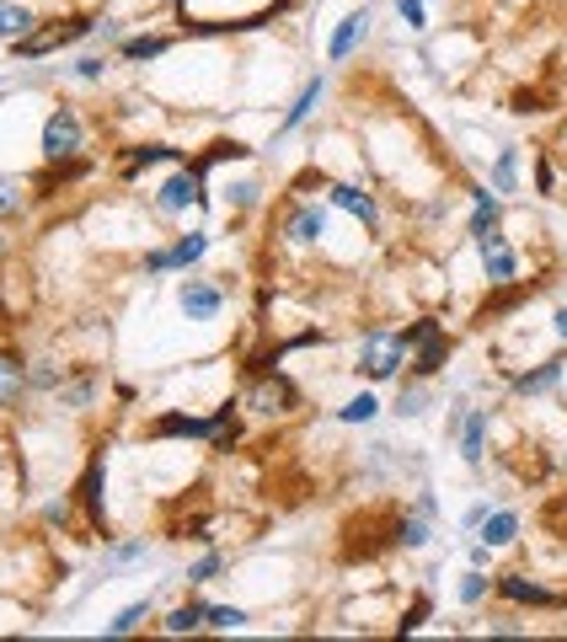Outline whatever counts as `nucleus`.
<instances>
[{
	"label": "nucleus",
	"instance_id": "obj_20",
	"mask_svg": "<svg viewBox=\"0 0 567 642\" xmlns=\"http://www.w3.org/2000/svg\"><path fill=\"white\" fill-rule=\"evenodd\" d=\"M492 225H503V193L477 188V193H471V236H482Z\"/></svg>",
	"mask_w": 567,
	"mask_h": 642
},
{
	"label": "nucleus",
	"instance_id": "obj_5",
	"mask_svg": "<svg viewBox=\"0 0 567 642\" xmlns=\"http://www.w3.org/2000/svg\"><path fill=\"white\" fill-rule=\"evenodd\" d=\"M177 311L188 321H214L225 311V289L209 279H182L177 284Z\"/></svg>",
	"mask_w": 567,
	"mask_h": 642
},
{
	"label": "nucleus",
	"instance_id": "obj_29",
	"mask_svg": "<svg viewBox=\"0 0 567 642\" xmlns=\"http://www.w3.org/2000/svg\"><path fill=\"white\" fill-rule=\"evenodd\" d=\"M391 412H397V418H423V412H429V386H423V380H418V386H407Z\"/></svg>",
	"mask_w": 567,
	"mask_h": 642
},
{
	"label": "nucleus",
	"instance_id": "obj_1",
	"mask_svg": "<svg viewBox=\"0 0 567 642\" xmlns=\"http://www.w3.org/2000/svg\"><path fill=\"white\" fill-rule=\"evenodd\" d=\"M402 364H407V332H386V326L365 332V343H359V375L365 380H391V375H402Z\"/></svg>",
	"mask_w": 567,
	"mask_h": 642
},
{
	"label": "nucleus",
	"instance_id": "obj_17",
	"mask_svg": "<svg viewBox=\"0 0 567 642\" xmlns=\"http://www.w3.org/2000/svg\"><path fill=\"white\" fill-rule=\"evenodd\" d=\"M520 524H525L520 509H492V514L477 524V541H487L492 552H498V546H514V541H520Z\"/></svg>",
	"mask_w": 567,
	"mask_h": 642
},
{
	"label": "nucleus",
	"instance_id": "obj_25",
	"mask_svg": "<svg viewBox=\"0 0 567 642\" xmlns=\"http://www.w3.org/2000/svg\"><path fill=\"white\" fill-rule=\"evenodd\" d=\"M27 391V375H22V364L16 359H0V412L5 407H16V397Z\"/></svg>",
	"mask_w": 567,
	"mask_h": 642
},
{
	"label": "nucleus",
	"instance_id": "obj_8",
	"mask_svg": "<svg viewBox=\"0 0 567 642\" xmlns=\"http://www.w3.org/2000/svg\"><path fill=\"white\" fill-rule=\"evenodd\" d=\"M203 252H209V236H203V231H188V236H177L171 246H162V252H145V274H166V268H193Z\"/></svg>",
	"mask_w": 567,
	"mask_h": 642
},
{
	"label": "nucleus",
	"instance_id": "obj_14",
	"mask_svg": "<svg viewBox=\"0 0 567 642\" xmlns=\"http://www.w3.org/2000/svg\"><path fill=\"white\" fill-rule=\"evenodd\" d=\"M326 199L337 203V209H348L354 220H365L369 231L380 225V203L369 199V193H365V188H359V182H332V188H326Z\"/></svg>",
	"mask_w": 567,
	"mask_h": 642
},
{
	"label": "nucleus",
	"instance_id": "obj_10",
	"mask_svg": "<svg viewBox=\"0 0 567 642\" xmlns=\"http://www.w3.org/2000/svg\"><path fill=\"white\" fill-rule=\"evenodd\" d=\"M246 407H252L257 418H284V412L294 407V386H289V375H263V380L252 386Z\"/></svg>",
	"mask_w": 567,
	"mask_h": 642
},
{
	"label": "nucleus",
	"instance_id": "obj_24",
	"mask_svg": "<svg viewBox=\"0 0 567 642\" xmlns=\"http://www.w3.org/2000/svg\"><path fill=\"white\" fill-rule=\"evenodd\" d=\"M81 498H86V514H91V524L102 530V524H108V514H102V461H91V466H86Z\"/></svg>",
	"mask_w": 567,
	"mask_h": 642
},
{
	"label": "nucleus",
	"instance_id": "obj_27",
	"mask_svg": "<svg viewBox=\"0 0 567 642\" xmlns=\"http://www.w3.org/2000/svg\"><path fill=\"white\" fill-rule=\"evenodd\" d=\"M203 627L209 632H236V627H246V610L242 605H209L203 610Z\"/></svg>",
	"mask_w": 567,
	"mask_h": 642
},
{
	"label": "nucleus",
	"instance_id": "obj_43",
	"mask_svg": "<svg viewBox=\"0 0 567 642\" xmlns=\"http://www.w3.org/2000/svg\"><path fill=\"white\" fill-rule=\"evenodd\" d=\"M552 332H557V337L567 343V306H557V317H552Z\"/></svg>",
	"mask_w": 567,
	"mask_h": 642
},
{
	"label": "nucleus",
	"instance_id": "obj_18",
	"mask_svg": "<svg viewBox=\"0 0 567 642\" xmlns=\"http://www.w3.org/2000/svg\"><path fill=\"white\" fill-rule=\"evenodd\" d=\"M487 188L503 193V199L520 193V145H503V151H498V160L487 166Z\"/></svg>",
	"mask_w": 567,
	"mask_h": 642
},
{
	"label": "nucleus",
	"instance_id": "obj_3",
	"mask_svg": "<svg viewBox=\"0 0 567 642\" xmlns=\"http://www.w3.org/2000/svg\"><path fill=\"white\" fill-rule=\"evenodd\" d=\"M407 348H418V359H412V375H418V380H434V375L445 369V359H449L445 326L423 317L418 326H407Z\"/></svg>",
	"mask_w": 567,
	"mask_h": 642
},
{
	"label": "nucleus",
	"instance_id": "obj_2",
	"mask_svg": "<svg viewBox=\"0 0 567 642\" xmlns=\"http://www.w3.org/2000/svg\"><path fill=\"white\" fill-rule=\"evenodd\" d=\"M38 151L43 160H76L86 151V129L81 119H76V108H54L48 119H43V140H38Z\"/></svg>",
	"mask_w": 567,
	"mask_h": 642
},
{
	"label": "nucleus",
	"instance_id": "obj_37",
	"mask_svg": "<svg viewBox=\"0 0 567 642\" xmlns=\"http://www.w3.org/2000/svg\"><path fill=\"white\" fill-rule=\"evenodd\" d=\"M220 567H225V557H220V552H203V557L188 567V584H209V578H214Z\"/></svg>",
	"mask_w": 567,
	"mask_h": 642
},
{
	"label": "nucleus",
	"instance_id": "obj_34",
	"mask_svg": "<svg viewBox=\"0 0 567 642\" xmlns=\"http://www.w3.org/2000/svg\"><path fill=\"white\" fill-rule=\"evenodd\" d=\"M171 156H177L171 145H140V151H129L123 171H140V166H151V160H171Z\"/></svg>",
	"mask_w": 567,
	"mask_h": 642
},
{
	"label": "nucleus",
	"instance_id": "obj_32",
	"mask_svg": "<svg viewBox=\"0 0 567 642\" xmlns=\"http://www.w3.org/2000/svg\"><path fill=\"white\" fill-rule=\"evenodd\" d=\"M487 589H492V578H487L482 567H471V573L460 578V589H455V595H460V605H482Z\"/></svg>",
	"mask_w": 567,
	"mask_h": 642
},
{
	"label": "nucleus",
	"instance_id": "obj_31",
	"mask_svg": "<svg viewBox=\"0 0 567 642\" xmlns=\"http://www.w3.org/2000/svg\"><path fill=\"white\" fill-rule=\"evenodd\" d=\"M27 386H33V391H59V386H65V369H59L54 359H38L33 364V375H27Z\"/></svg>",
	"mask_w": 567,
	"mask_h": 642
},
{
	"label": "nucleus",
	"instance_id": "obj_33",
	"mask_svg": "<svg viewBox=\"0 0 567 642\" xmlns=\"http://www.w3.org/2000/svg\"><path fill=\"white\" fill-rule=\"evenodd\" d=\"M391 5H397V16L407 22V33H423L429 27V5L423 0H391Z\"/></svg>",
	"mask_w": 567,
	"mask_h": 642
},
{
	"label": "nucleus",
	"instance_id": "obj_21",
	"mask_svg": "<svg viewBox=\"0 0 567 642\" xmlns=\"http://www.w3.org/2000/svg\"><path fill=\"white\" fill-rule=\"evenodd\" d=\"M203 610H209L203 600L177 605V610H171V616L162 621V632H166V638H188V632H203Z\"/></svg>",
	"mask_w": 567,
	"mask_h": 642
},
{
	"label": "nucleus",
	"instance_id": "obj_15",
	"mask_svg": "<svg viewBox=\"0 0 567 642\" xmlns=\"http://www.w3.org/2000/svg\"><path fill=\"white\" fill-rule=\"evenodd\" d=\"M482 279L492 284V289H509V284L520 279V252H514L509 241H498V246L482 252Z\"/></svg>",
	"mask_w": 567,
	"mask_h": 642
},
{
	"label": "nucleus",
	"instance_id": "obj_13",
	"mask_svg": "<svg viewBox=\"0 0 567 642\" xmlns=\"http://www.w3.org/2000/svg\"><path fill=\"white\" fill-rule=\"evenodd\" d=\"M97 22H65V27H48V33H38V38H22L16 43V59H43L48 48H59V43H76L86 38Z\"/></svg>",
	"mask_w": 567,
	"mask_h": 642
},
{
	"label": "nucleus",
	"instance_id": "obj_38",
	"mask_svg": "<svg viewBox=\"0 0 567 642\" xmlns=\"http://www.w3.org/2000/svg\"><path fill=\"white\" fill-rule=\"evenodd\" d=\"M225 193H231V203H236V209H252V203L263 199V188H257V182H231Z\"/></svg>",
	"mask_w": 567,
	"mask_h": 642
},
{
	"label": "nucleus",
	"instance_id": "obj_39",
	"mask_svg": "<svg viewBox=\"0 0 567 642\" xmlns=\"http://www.w3.org/2000/svg\"><path fill=\"white\" fill-rule=\"evenodd\" d=\"M487 514H492V503H487V498H477V503H471V509L460 514V530H471V535H477V524H482Z\"/></svg>",
	"mask_w": 567,
	"mask_h": 642
},
{
	"label": "nucleus",
	"instance_id": "obj_6",
	"mask_svg": "<svg viewBox=\"0 0 567 642\" xmlns=\"http://www.w3.org/2000/svg\"><path fill=\"white\" fill-rule=\"evenodd\" d=\"M434 514H440V498H434V492H418V503H412L402 514V524H397L402 552H423V546L434 541Z\"/></svg>",
	"mask_w": 567,
	"mask_h": 642
},
{
	"label": "nucleus",
	"instance_id": "obj_9",
	"mask_svg": "<svg viewBox=\"0 0 567 642\" xmlns=\"http://www.w3.org/2000/svg\"><path fill=\"white\" fill-rule=\"evenodd\" d=\"M503 600L514 605H535V610H563L567 595H557V589H546V584H535V578H525V573H503L498 584H492Z\"/></svg>",
	"mask_w": 567,
	"mask_h": 642
},
{
	"label": "nucleus",
	"instance_id": "obj_4",
	"mask_svg": "<svg viewBox=\"0 0 567 642\" xmlns=\"http://www.w3.org/2000/svg\"><path fill=\"white\" fill-rule=\"evenodd\" d=\"M193 203H203V171L199 166L171 171L162 188H156V214H188Z\"/></svg>",
	"mask_w": 567,
	"mask_h": 642
},
{
	"label": "nucleus",
	"instance_id": "obj_30",
	"mask_svg": "<svg viewBox=\"0 0 567 642\" xmlns=\"http://www.w3.org/2000/svg\"><path fill=\"white\" fill-rule=\"evenodd\" d=\"M166 48H171V38H123V59H162Z\"/></svg>",
	"mask_w": 567,
	"mask_h": 642
},
{
	"label": "nucleus",
	"instance_id": "obj_36",
	"mask_svg": "<svg viewBox=\"0 0 567 642\" xmlns=\"http://www.w3.org/2000/svg\"><path fill=\"white\" fill-rule=\"evenodd\" d=\"M70 76L91 86V80H102V76H108V59H102V54H86V59H76V65H70Z\"/></svg>",
	"mask_w": 567,
	"mask_h": 642
},
{
	"label": "nucleus",
	"instance_id": "obj_26",
	"mask_svg": "<svg viewBox=\"0 0 567 642\" xmlns=\"http://www.w3.org/2000/svg\"><path fill=\"white\" fill-rule=\"evenodd\" d=\"M375 412H380V397H375V391H359V397H348L337 407V423H375Z\"/></svg>",
	"mask_w": 567,
	"mask_h": 642
},
{
	"label": "nucleus",
	"instance_id": "obj_23",
	"mask_svg": "<svg viewBox=\"0 0 567 642\" xmlns=\"http://www.w3.org/2000/svg\"><path fill=\"white\" fill-rule=\"evenodd\" d=\"M27 33H33V11H27V5H16V0H0V38L22 43Z\"/></svg>",
	"mask_w": 567,
	"mask_h": 642
},
{
	"label": "nucleus",
	"instance_id": "obj_12",
	"mask_svg": "<svg viewBox=\"0 0 567 642\" xmlns=\"http://www.w3.org/2000/svg\"><path fill=\"white\" fill-rule=\"evenodd\" d=\"M284 236L294 241V246H316L326 236V209L322 203H294L284 214Z\"/></svg>",
	"mask_w": 567,
	"mask_h": 642
},
{
	"label": "nucleus",
	"instance_id": "obj_35",
	"mask_svg": "<svg viewBox=\"0 0 567 642\" xmlns=\"http://www.w3.org/2000/svg\"><path fill=\"white\" fill-rule=\"evenodd\" d=\"M140 557H145V541H129V546L102 557V573H119V567H129V562H140Z\"/></svg>",
	"mask_w": 567,
	"mask_h": 642
},
{
	"label": "nucleus",
	"instance_id": "obj_42",
	"mask_svg": "<svg viewBox=\"0 0 567 642\" xmlns=\"http://www.w3.org/2000/svg\"><path fill=\"white\" fill-rule=\"evenodd\" d=\"M423 616H429V600H412V610L402 616V632H418V627H423Z\"/></svg>",
	"mask_w": 567,
	"mask_h": 642
},
{
	"label": "nucleus",
	"instance_id": "obj_41",
	"mask_svg": "<svg viewBox=\"0 0 567 642\" xmlns=\"http://www.w3.org/2000/svg\"><path fill=\"white\" fill-rule=\"evenodd\" d=\"M466 562H471V567H492V546H487V541H471V546H466Z\"/></svg>",
	"mask_w": 567,
	"mask_h": 642
},
{
	"label": "nucleus",
	"instance_id": "obj_28",
	"mask_svg": "<svg viewBox=\"0 0 567 642\" xmlns=\"http://www.w3.org/2000/svg\"><path fill=\"white\" fill-rule=\"evenodd\" d=\"M22 199H27V182L11 177V171H0V220H11L22 209Z\"/></svg>",
	"mask_w": 567,
	"mask_h": 642
},
{
	"label": "nucleus",
	"instance_id": "obj_22",
	"mask_svg": "<svg viewBox=\"0 0 567 642\" xmlns=\"http://www.w3.org/2000/svg\"><path fill=\"white\" fill-rule=\"evenodd\" d=\"M151 610H156V605H151V600H134V605H123L119 616H113V621L102 627V638H129V632H140V627L151 621Z\"/></svg>",
	"mask_w": 567,
	"mask_h": 642
},
{
	"label": "nucleus",
	"instance_id": "obj_7",
	"mask_svg": "<svg viewBox=\"0 0 567 642\" xmlns=\"http://www.w3.org/2000/svg\"><path fill=\"white\" fill-rule=\"evenodd\" d=\"M487 429H492V407H466L455 440H460V461H466L471 472H482L487 466Z\"/></svg>",
	"mask_w": 567,
	"mask_h": 642
},
{
	"label": "nucleus",
	"instance_id": "obj_40",
	"mask_svg": "<svg viewBox=\"0 0 567 642\" xmlns=\"http://www.w3.org/2000/svg\"><path fill=\"white\" fill-rule=\"evenodd\" d=\"M43 520L65 524V520H70V498H48V503H43Z\"/></svg>",
	"mask_w": 567,
	"mask_h": 642
},
{
	"label": "nucleus",
	"instance_id": "obj_16",
	"mask_svg": "<svg viewBox=\"0 0 567 642\" xmlns=\"http://www.w3.org/2000/svg\"><path fill=\"white\" fill-rule=\"evenodd\" d=\"M567 375L563 359H546L535 364V369H525V375H514V397H546V391H557Z\"/></svg>",
	"mask_w": 567,
	"mask_h": 642
},
{
	"label": "nucleus",
	"instance_id": "obj_11",
	"mask_svg": "<svg viewBox=\"0 0 567 642\" xmlns=\"http://www.w3.org/2000/svg\"><path fill=\"white\" fill-rule=\"evenodd\" d=\"M369 22H375V16H369V5H359V11H348V16L337 22V33L326 38V59H332V65H343V59H354V48H359V43L369 38Z\"/></svg>",
	"mask_w": 567,
	"mask_h": 642
},
{
	"label": "nucleus",
	"instance_id": "obj_19",
	"mask_svg": "<svg viewBox=\"0 0 567 642\" xmlns=\"http://www.w3.org/2000/svg\"><path fill=\"white\" fill-rule=\"evenodd\" d=\"M322 91H326V80H322V76H316V80H305V86H300V97H294V108L284 113V123H279V129H274V134H279V140H289V134H294L300 123H305V119H311V113H316V102H322Z\"/></svg>",
	"mask_w": 567,
	"mask_h": 642
}]
</instances>
